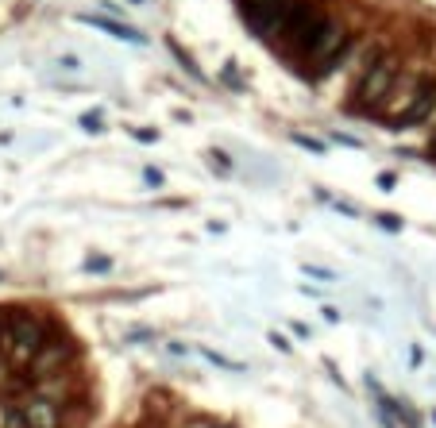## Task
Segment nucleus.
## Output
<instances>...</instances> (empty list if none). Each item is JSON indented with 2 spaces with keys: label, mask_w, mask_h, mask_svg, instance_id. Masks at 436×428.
<instances>
[{
  "label": "nucleus",
  "mask_w": 436,
  "mask_h": 428,
  "mask_svg": "<svg viewBox=\"0 0 436 428\" xmlns=\"http://www.w3.org/2000/svg\"><path fill=\"white\" fill-rule=\"evenodd\" d=\"M394 81H398V62L390 59V54H378V59L363 70V78L356 81V89H351V112H371L378 104L390 97Z\"/></svg>",
  "instance_id": "1"
},
{
  "label": "nucleus",
  "mask_w": 436,
  "mask_h": 428,
  "mask_svg": "<svg viewBox=\"0 0 436 428\" xmlns=\"http://www.w3.org/2000/svg\"><path fill=\"white\" fill-rule=\"evenodd\" d=\"M39 351H43V324H39L35 317H28V312L8 317V324H4V351H0V355H4L12 367H31Z\"/></svg>",
  "instance_id": "2"
},
{
  "label": "nucleus",
  "mask_w": 436,
  "mask_h": 428,
  "mask_svg": "<svg viewBox=\"0 0 436 428\" xmlns=\"http://www.w3.org/2000/svg\"><path fill=\"white\" fill-rule=\"evenodd\" d=\"M240 8L259 35H282L290 16L301 8V0H240Z\"/></svg>",
  "instance_id": "3"
},
{
  "label": "nucleus",
  "mask_w": 436,
  "mask_h": 428,
  "mask_svg": "<svg viewBox=\"0 0 436 428\" xmlns=\"http://www.w3.org/2000/svg\"><path fill=\"white\" fill-rule=\"evenodd\" d=\"M432 116H436V81L425 85L421 93L409 101V109L401 112V116H394V128H421V123H429Z\"/></svg>",
  "instance_id": "4"
},
{
  "label": "nucleus",
  "mask_w": 436,
  "mask_h": 428,
  "mask_svg": "<svg viewBox=\"0 0 436 428\" xmlns=\"http://www.w3.org/2000/svg\"><path fill=\"white\" fill-rule=\"evenodd\" d=\"M20 417H23V428H59V424H62L59 409H54L47 398L23 401V405H20Z\"/></svg>",
  "instance_id": "5"
},
{
  "label": "nucleus",
  "mask_w": 436,
  "mask_h": 428,
  "mask_svg": "<svg viewBox=\"0 0 436 428\" xmlns=\"http://www.w3.org/2000/svg\"><path fill=\"white\" fill-rule=\"evenodd\" d=\"M81 20L93 23V27H101V31H109V35H116V39H128V43H143V35H139V31L124 27V23H112V20H104V16H81Z\"/></svg>",
  "instance_id": "6"
},
{
  "label": "nucleus",
  "mask_w": 436,
  "mask_h": 428,
  "mask_svg": "<svg viewBox=\"0 0 436 428\" xmlns=\"http://www.w3.org/2000/svg\"><path fill=\"white\" fill-rule=\"evenodd\" d=\"M59 363H62V351H59V348H43L28 370H31V374H47V370H54Z\"/></svg>",
  "instance_id": "7"
},
{
  "label": "nucleus",
  "mask_w": 436,
  "mask_h": 428,
  "mask_svg": "<svg viewBox=\"0 0 436 428\" xmlns=\"http://www.w3.org/2000/svg\"><path fill=\"white\" fill-rule=\"evenodd\" d=\"M85 270H97V274H104V270H112V262L104 259V255H93V259L85 262Z\"/></svg>",
  "instance_id": "8"
},
{
  "label": "nucleus",
  "mask_w": 436,
  "mask_h": 428,
  "mask_svg": "<svg viewBox=\"0 0 436 428\" xmlns=\"http://www.w3.org/2000/svg\"><path fill=\"white\" fill-rule=\"evenodd\" d=\"M201 355H205V359H209V363H217V367H228V370H240V367H236V363H232V359H224V355H217V351H201Z\"/></svg>",
  "instance_id": "9"
},
{
  "label": "nucleus",
  "mask_w": 436,
  "mask_h": 428,
  "mask_svg": "<svg viewBox=\"0 0 436 428\" xmlns=\"http://www.w3.org/2000/svg\"><path fill=\"white\" fill-rule=\"evenodd\" d=\"M135 139H139V143H155V139H159V131H143V128H135Z\"/></svg>",
  "instance_id": "10"
},
{
  "label": "nucleus",
  "mask_w": 436,
  "mask_h": 428,
  "mask_svg": "<svg viewBox=\"0 0 436 428\" xmlns=\"http://www.w3.org/2000/svg\"><path fill=\"white\" fill-rule=\"evenodd\" d=\"M212 162L220 166V174H228V166H232V162H228V154H220V151H212Z\"/></svg>",
  "instance_id": "11"
},
{
  "label": "nucleus",
  "mask_w": 436,
  "mask_h": 428,
  "mask_svg": "<svg viewBox=\"0 0 436 428\" xmlns=\"http://www.w3.org/2000/svg\"><path fill=\"white\" fill-rule=\"evenodd\" d=\"M270 343H274L278 351H290V343H286V340H282V336H278V332H270Z\"/></svg>",
  "instance_id": "12"
},
{
  "label": "nucleus",
  "mask_w": 436,
  "mask_h": 428,
  "mask_svg": "<svg viewBox=\"0 0 436 428\" xmlns=\"http://www.w3.org/2000/svg\"><path fill=\"white\" fill-rule=\"evenodd\" d=\"M0 351H4V324H0Z\"/></svg>",
  "instance_id": "13"
},
{
  "label": "nucleus",
  "mask_w": 436,
  "mask_h": 428,
  "mask_svg": "<svg viewBox=\"0 0 436 428\" xmlns=\"http://www.w3.org/2000/svg\"><path fill=\"white\" fill-rule=\"evenodd\" d=\"M0 278H4V274H0Z\"/></svg>",
  "instance_id": "14"
}]
</instances>
